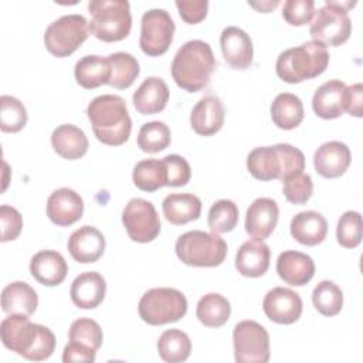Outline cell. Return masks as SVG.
Instances as JSON below:
<instances>
[{"instance_id":"obj_44","label":"cell","mask_w":363,"mask_h":363,"mask_svg":"<svg viewBox=\"0 0 363 363\" xmlns=\"http://www.w3.org/2000/svg\"><path fill=\"white\" fill-rule=\"evenodd\" d=\"M162 160L166 167V186L182 187L190 182L191 167L183 156L167 155Z\"/></svg>"},{"instance_id":"obj_2","label":"cell","mask_w":363,"mask_h":363,"mask_svg":"<svg viewBox=\"0 0 363 363\" xmlns=\"http://www.w3.org/2000/svg\"><path fill=\"white\" fill-rule=\"evenodd\" d=\"M86 116L96 139L105 145L119 146L130 136L132 121L125 99L119 95L105 94L94 98L86 108Z\"/></svg>"},{"instance_id":"obj_31","label":"cell","mask_w":363,"mask_h":363,"mask_svg":"<svg viewBox=\"0 0 363 363\" xmlns=\"http://www.w3.org/2000/svg\"><path fill=\"white\" fill-rule=\"evenodd\" d=\"M74 75L82 88L94 89L109 84L111 65L108 58H102L99 55H85L77 61Z\"/></svg>"},{"instance_id":"obj_26","label":"cell","mask_w":363,"mask_h":363,"mask_svg":"<svg viewBox=\"0 0 363 363\" xmlns=\"http://www.w3.org/2000/svg\"><path fill=\"white\" fill-rule=\"evenodd\" d=\"M135 109L142 115H155L162 112L169 101V88L159 77L146 78L133 92Z\"/></svg>"},{"instance_id":"obj_4","label":"cell","mask_w":363,"mask_h":363,"mask_svg":"<svg viewBox=\"0 0 363 363\" xmlns=\"http://www.w3.org/2000/svg\"><path fill=\"white\" fill-rule=\"evenodd\" d=\"M247 169L261 182L274 179L282 182L289 174L303 172L305 156L298 147L289 143L259 146L248 153Z\"/></svg>"},{"instance_id":"obj_10","label":"cell","mask_w":363,"mask_h":363,"mask_svg":"<svg viewBox=\"0 0 363 363\" xmlns=\"http://www.w3.org/2000/svg\"><path fill=\"white\" fill-rule=\"evenodd\" d=\"M89 35V23L81 14H67L52 21L44 33L45 48L58 58L75 52Z\"/></svg>"},{"instance_id":"obj_20","label":"cell","mask_w":363,"mask_h":363,"mask_svg":"<svg viewBox=\"0 0 363 363\" xmlns=\"http://www.w3.org/2000/svg\"><path fill=\"white\" fill-rule=\"evenodd\" d=\"M224 118L225 112L223 102L214 95H207L191 109L190 125L197 135L211 136L223 128Z\"/></svg>"},{"instance_id":"obj_36","label":"cell","mask_w":363,"mask_h":363,"mask_svg":"<svg viewBox=\"0 0 363 363\" xmlns=\"http://www.w3.org/2000/svg\"><path fill=\"white\" fill-rule=\"evenodd\" d=\"M166 167L163 160L146 159L136 163L133 167L132 179L138 189L143 191H156L166 186Z\"/></svg>"},{"instance_id":"obj_25","label":"cell","mask_w":363,"mask_h":363,"mask_svg":"<svg viewBox=\"0 0 363 363\" xmlns=\"http://www.w3.org/2000/svg\"><path fill=\"white\" fill-rule=\"evenodd\" d=\"M346 84L340 79H330L322 84L313 94V112L322 119H335L345 112Z\"/></svg>"},{"instance_id":"obj_47","label":"cell","mask_w":363,"mask_h":363,"mask_svg":"<svg viewBox=\"0 0 363 363\" xmlns=\"http://www.w3.org/2000/svg\"><path fill=\"white\" fill-rule=\"evenodd\" d=\"M176 7L179 9V14L182 20L187 24H197L203 21L208 11V1L207 0H177Z\"/></svg>"},{"instance_id":"obj_19","label":"cell","mask_w":363,"mask_h":363,"mask_svg":"<svg viewBox=\"0 0 363 363\" xmlns=\"http://www.w3.org/2000/svg\"><path fill=\"white\" fill-rule=\"evenodd\" d=\"M67 247L71 257L77 262H95L102 257L105 251V237L98 228L82 225L69 235Z\"/></svg>"},{"instance_id":"obj_30","label":"cell","mask_w":363,"mask_h":363,"mask_svg":"<svg viewBox=\"0 0 363 363\" xmlns=\"http://www.w3.org/2000/svg\"><path fill=\"white\" fill-rule=\"evenodd\" d=\"M38 306L37 292L23 281L6 285L1 291V308L9 315L30 316Z\"/></svg>"},{"instance_id":"obj_37","label":"cell","mask_w":363,"mask_h":363,"mask_svg":"<svg viewBox=\"0 0 363 363\" xmlns=\"http://www.w3.org/2000/svg\"><path fill=\"white\" fill-rule=\"evenodd\" d=\"M315 309L323 316H335L342 311L343 292L333 281H320L312 292Z\"/></svg>"},{"instance_id":"obj_39","label":"cell","mask_w":363,"mask_h":363,"mask_svg":"<svg viewBox=\"0 0 363 363\" xmlns=\"http://www.w3.org/2000/svg\"><path fill=\"white\" fill-rule=\"evenodd\" d=\"M208 227L214 234L230 233L238 223V207L233 200H217L208 210Z\"/></svg>"},{"instance_id":"obj_42","label":"cell","mask_w":363,"mask_h":363,"mask_svg":"<svg viewBox=\"0 0 363 363\" xmlns=\"http://www.w3.org/2000/svg\"><path fill=\"white\" fill-rule=\"evenodd\" d=\"M337 242L345 248H354L362 241V216L357 211H346L340 216L336 227Z\"/></svg>"},{"instance_id":"obj_7","label":"cell","mask_w":363,"mask_h":363,"mask_svg":"<svg viewBox=\"0 0 363 363\" xmlns=\"http://www.w3.org/2000/svg\"><path fill=\"white\" fill-rule=\"evenodd\" d=\"M177 258L190 267H217L227 255V242L214 233L193 230L182 234L174 245Z\"/></svg>"},{"instance_id":"obj_14","label":"cell","mask_w":363,"mask_h":363,"mask_svg":"<svg viewBox=\"0 0 363 363\" xmlns=\"http://www.w3.org/2000/svg\"><path fill=\"white\" fill-rule=\"evenodd\" d=\"M262 309L268 319L279 325H291L302 315L301 296L284 286L272 288L267 292L262 301Z\"/></svg>"},{"instance_id":"obj_11","label":"cell","mask_w":363,"mask_h":363,"mask_svg":"<svg viewBox=\"0 0 363 363\" xmlns=\"http://www.w3.org/2000/svg\"><path fill=\"white\" fill-rule=\"evenodd\" d=\"M234 359L238 363H267L269 360V335L255 320H241L233 332Z\"/></svg>"},{"instance_id":"obj_13","label":"cell","mask_w":363,"mask_h":363,"mask_svg":"<svg viewBox=\"0 0 363 363\" xmlns=\"http://www.w3.org/2000/svg\"><path fill=\"white\" fill-rule=\"evenodd\" d=\"M122 223L132 241L150 242L160 233V218L155 206L145 199H132L123 208Z\"/></svg>"},{"instance_id":"obj_16","label":"cell","mask_w":363,"mask_h":363,"mask_svg":"<svg viewBox=\"0 0 363 363\" xmlns=\"http://www.w3.org/2000/svg\"><path fill=\"white\" fill-rule=\"evenodd\" d=\"M279 208L275 200L269 197L255 199L245 214V231L254 240L268 238L277 227Z\"/></svg>"},{"instance_id":"obj_17","label":"cell","mask_w":363,"mask_h":363,"mask_svg":"<svg viewBox=\"0 0 363 363\" xmlns=\"http://www.w3.org/2000/svg\"><path fill=\"white\" fill-rule=\"evenodd\" d=\"M220 45L223 57L231 68L245 69L251 65L254 57L252 41L240 27H225L220 35Z\"/></svg>"},{"instance_id":"obj_33","label":"cell","mask_w":363,"mask_h":363,"mask_svg":"<svg viewBox=\"0 0 363 363\" xmlns=\"http://www.w3.org/2000/svg\"><path fill=\"white\" fill-rule=\"evenodd\" d=\"M231 313L230 302L225 296L210 292L201 296L197 302L196 316L207 328H220L228 319Z\"/></svg>"},{"instance_id":"obj_27","label":"cell","mask_w":363,"mask_h":363,"mask_svg":"<svg viewBox=\"0 0 363 363\" xmlns=\"http://www.w3.org/2000/svg\"><path fill=\"white\" fill-rule=\"evenodd\" d=\"M291 235L303 245H318L320 244L328 234V221L326 218L313 210L301 211L291 220Z\"/></svg>"},{"instance_id":"obj_49","label":"cell","mask_w":363,"mask_h":363,"mask_svg":"<svg viewBox=\"0 0 363 363\" xmlns=\"http://www.w3.org/2000/svg\"><path fill=\"white\" fill-rule=\"evenodd\" d=\"M345 111L356 118L363 115V85L360 82L346 86Z\"/></svg>"},{"instance_id":"obj_23","label":"cell","mask_w":363,"mask_h":363,"mask_svg":"<svg viewBox=\"0 0 363 363\" xmlns=\"http://www.w3.org/2000/svg\"><path fill=\"white\" fill-rule=\"evenodd\" d=\"M269 247L259 240H248L241 244L235 254L237 271L248 278L262 277L269 267Z\"/></svg>"},{"instance_id":"obj_12","label":"cell","mask_w":363,"mask_h":363,"mask_svg":"<svg viewBox=\"0 0 363 363\" xmlns=\"http://www.w3.org/2000/svg\"><path fill=\"white\" fill-rule=\"evenodd\" d=\"M174 28V21L166 10H147L140 20V50L149 57L164 54L173 41Z\"/></svg>"},{"instance_id":"obj_48","label":"cell","mask_w":363,"mask_h":363,"mask_svg":"<svg viewBox=\"0 0 363 363\" xmlns=\"http://www.w3.org/2000/svg\"><path fill=\"white\" fill-rule=\"evenodd\" d=\"M95 354H96V350H94V349H91V347H88L82 343L69 340V343L64 347L62 362L64 363H71V362L89 363V362L95 360Z\"/></svg>"},{"instance_id":"obj_45","label":"cell","mask_w":363,"mask_h":363,"mask_svg":"<svg viewBox=\"0 0 363 363\" xmlns=\"http://www.w3.org/2000/svg\"><path fill=\"white\" fill-rule=\"evenodd\" d=\"M315 14L313 0H286L282 7V17L291 26H303Z\"/></svg>"},{"instance_id":"obj_28","label":"cell","mask_w":363,"mask_h":363,"mask_svg":"<svg viewBox=\"0 0 363 363\" xmlns=\"http://www.w3.org/2000/svg\"><path fill=\"white\" fill-rule=\"evenodd\" d=\"M51 145L57 155L67 160L82 157L88 152V138L82 129L75 125H60L51 133Z\"/></svg>"},{"instance_id":"obj_6","label":"cell","mask_w":363,"mask_h":363,"mask_svg":"<svg viewBox=\"0 0 363 363\" xmlns=\"http://www.w3.org/2000/svg\"><path fill=\"white\" fill-rule=\"evenodd\" d=\"M88 11L92 16L89 33L101 41L115 43L126 38L132 28L130 4L126 0H91Z\"/></svg>"},{"instance_id":"obj_40","label":"cell","mask_w":363,"mask_h":363,"mask_svg":"<svg viewBox=\"0 0 363 363\" xmlns=\"http://www.w3.org/2000/svg\"><path fill=\"white\" fill-rule=\"evenodd\" d=\"M27 111L17 98L10 95L0 96V129L3 132L16 133L27 123Z\"/></svg>"},{"instance_id":"obj_15","label":"cell","mask_w":363,"mask_h":363,"mask_svg":"<svg viewBox=\"0 0 363 363\" xmlns=\"http://www.w3.org/2000/svg\"><path fill=\"white\" fill-rule=\"evenodd\" d=\"M82 214L84 200L75 190L61 187L50 194L47 200V216L54 224L69 227L77 223Z\"/></svg>"},{"instance_id":"obj_1","label":"cell","mask_w":363,"mask_h":363,"mask_svg":"<svg viewBox=\"0 0 363 363\" xmlns=\"http://www.w3.org/2000/svg\"><path fill=\"white\" fill-rule=\"evenodd\" d=\"M0 337L3 345L31 362L48 359L55 349L54 333L26 315H9L1 320Z\"/></svg>"},{"instance_id":"obj_5","label":"cell","mask_w":363,"mask_h":363,"mask_svg":"<svg viewBox=\"0 0 363 363\" xmlns=\"http://www.w3.org/2000/svg\"><path fill=\"white\" fill-rule=\"evenodd\" d=\"M329 64V52L316 41H306L282 51L275 62L277 75L288 84H299L319 77Z\"/></svg>"},{"instance_id":"obj_24","label":"cell","mask_w":363,"mask_h":363,"mask_svg":"<svg viewBox=\"0 0 363 363\" xmlns=\"http://www.w3.org/2000/svg\"><path fill=\"white\" fill-rule=\"evenodd\" d=\"M30 272L40 284L45 286H57L65 279L68 265L60 252L43 250L31 258Z\"/></svg>"},{"instance_id":"obj_43","label":"cell","mask_w":363,"mask_h":363,"mask_svg":"<svg viewBox=\"0 0 363 363\" xmlns=\"http://www.w3.org/2000/svg\"><path fill=\"white\" fill-rule=\"evenodd\" d=\"M69 340L82 343L94 350H98L104 340L102 329L98 322L89 318H79L71 323Z\"/></svg>"},{"instance_id":"obj_21","label":"cell","mask_w":363,"mask_h":363,"mask_svg":"<svg viewBox=\"0 0 363 363\" xmlns=\"http://www.w3.org/2000/svg\"><path fill=\"white\" fill-rule=\"evenodd\" d=\"M277 272L284 282L292 286H302L313 278L315 262L308 254L288 250L279 254L277 259Z\"/></svg>"},{"instance_id":"obj_50","label":"cell","mask_w":363,"mask_h":363,"mask_svg":"<svg viewBox=\"0 0 363 363\" xmlns=\"http://www.w3.org/2000/svg\"><path fill=\"white\" fill-rule=\"evenodd\" d=\"M248 4L257 9L259 13H269L279 4V1L275 0V1H261V3H248Z\"/></svg>"},{"instance_id":"obj_9","label":"cell","mask_w":363,"mask_h":363,"mask_svg":"<svg viewBox=\"0 0 363 363\" xmlns=\"http://www.w3.org/2000/svg\"><path fill=\"white\" fill-rule=\"evenodd\" d=\"M139 316L152 326L180 320L187 312L186 296L174 288H152L139 301Z\"/></svg>"},{"instance_id":"obj_46","label":"cell","mask_w":363,"mask_h":363,"mask_svg":"<svg viewBox=\"0 0 363 363\" xmlns=\"http://www.w3.org/2000/svg\"><path fill=\"white\" fill-rule=\"evenodd\" d=\"M0 225H1V241L16 240L23 230V217L11 206L3 204L0 207Z\"/></svg>"},{"instance_id":"obj_32","label":"cell","mask_w":363,"mask_h":363,"mask_svg":"<svg viewBox=\"0 0 363 363\" xmlns=\"http://www.w3.org/2000/svg\"><path fill=\"white\" fill-rule=\"evenodd\" d=\"M303 105L299 96L291 92H282L271 104V119L284 130L296 128L303 121Z\"/></svg>"},{"instance_id":"obj_41","label":"cell","mask_w":363,"mask_h":363,"mask_svg":"<svg viewBox=\"0 0 363 363\" xmlns=\"http://www.w3.org/2000/svg\"><path fill=\"white\" fill-rule=\"evenodd\" d=\"M282 191L285 199L292 204H305L313 191V182L308 173L298 172L282 180Z\"/></svg>"},{"instance_id":"obj_22","label":"cell","mask_w":363,"mask_h":363,"mask_svg":"<svg viewBox=\"0 0 363 363\" xmlns=\"http://www.w3.org/2000/svg\"><path fill=\"white\" fill-rule=\"evenodd\" d=\"M106 282L99 272L88 271L79 274L71 284V301L81 309H94L105 298Z\"/></svg>"},{"instance_id":"obj_38","label":"cell","mask_w":363,"mask_h":363,"mask_svg":"<svg viewBox=\"0 0 363 363\" xmlns=\"http://www.w3.org/2000/svg\"><path fill=\"white\" fill-rule=\"evenodd\" d=\"M172 140L169 126L160 121L143 123L138 133V146L146 153H157L164 150Z\"/></svg>"},{"instance_id":"obj_35","label":"cell","mask_w":363,"mask_h":363,"mask_svg":"<svg viewBox=\"0 0 363 363\" xmlns=\"http://www.w3.org/2000/svg\"><path fill=\"white\" fill-rule=\"evenodd\" d=\"M111 65L109 85L118 89L129 88L138 78L140 68L138 60L129 52H113L106 57Z\"/></svg>"},{"instance_id":"obj_3","label":"cell","mask_w":363,"mask_h":363,"mask_svg":"<svg viewBox=\"0 0 363 363\" xmlns=\"http://www.w3.org/2000/svg\"><path fill=\"white\" fill-rule=\"evenodd\" d=\"M216 68V58L208 43L190 40L184 43L172 61L174 82L187 92H199L210 82Z\"/></svg>"},{"instance_id":"obj_18","label":"cell","mask_w":363,"mask_h":363,"mask_svg":"<svg viewBox=\"0 0 363 363\" xmlns=\"http://www.w3.org/2000/svg\"><path fill=\"white\" fill-rule=\"evenodd\" d=\"M350 162L352 155L349 147L339 140L322 143L313 155L315 170L325 179L340 177L350 166Z\"/></svg>"},{"instance_id":"obj_8","label":"cell","mask_w":363,"mask_h":363,"mask_svg":"<svg viewBox=\"0 0 363 363\" xmlns=\"http://www.w3.org/2000/svg\"><path fill=\"white\" fill-rule=\"evenodd\" d=\"M354 3L350 1H326L311 20L309 33L316 41L325 47H339L345 44L352 33V21L349 9Z\"/></svg>"},{"instance_id":"obj_34","label":"cell","mask_w":363,"mask_h":363,"mask_svg":"<svg viewBox=\"0 0 363 363\" xmlns=\"http://www.w3.org/2000/svg\"><path fill=\"white\" fill-rule=\"evenodd\" d=\"M157 352L160 359L167 363L184 362L190 356L191 340L180 329H167L159 336Z\"/></svg>"},{"instance_id":"obj_29","label":"cell","mask_w":363,"mask_h":363,"mask_svg":"<svg viewBox=\"0 0 363 363\" xmlns=\"http://www.w3.org/2000/svg\"><path fill=\"white\" fill-rule=\"evenodd\" d=\"M162 210L169 223L182 225L200 217L201 200L193 193H170L164 197Z\"/></svg>"}]
</instances>
